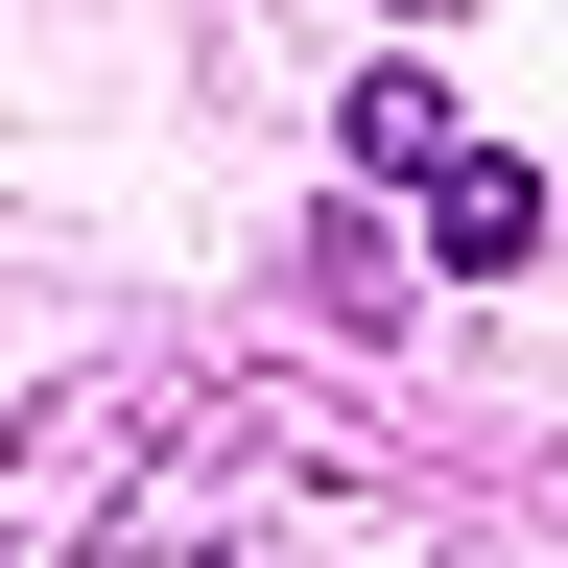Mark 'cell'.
I'll use <instances>...</instances> for the list:
<instances>
[{"label":"cell","mask_w":568,"mask_h":568,"mask_svg":"<svg viewBox=\"0 0 568 568\" xmlns=\"http://www.w3.org/2000/svg\"><path fill=\"white\" fill-rule=\"evenodd\" d=\"M355 142H379V166H426V237H450L474 284H497V261H545V166L450 142V119H426V71H379V95H355Z\"/></svg>","instance_id":"obj_1"}]
</instances>
